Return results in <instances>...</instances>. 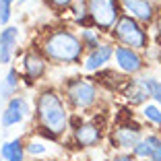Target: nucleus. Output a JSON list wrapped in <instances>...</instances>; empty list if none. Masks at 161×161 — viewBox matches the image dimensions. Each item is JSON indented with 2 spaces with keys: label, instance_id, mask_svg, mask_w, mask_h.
Instances as JSON below:
<instances>
[{
  "label": "nucleus",
  "instance_id": "f257e3e1",
  "mask_svg": "<svg viewBox=\"0 0 161 161\" xmlns=\"http://www.w3.org/2000/svg\"><path fill=\"white\" fill-rule=\"evenodd\" d=\"M31 103H33V114H31L33 132L52 145H62L70 130L72 112L60 87L50 80L39 85L37 89H33Z\"/></svg>",
  "mask_w": 161,
  "mask_h": 161
},
{
  "label": "nucleus",
  "instance_id": "f03ea898",
  "mask_svg": "<svg viewBox=\"0 0 161 161\" xmlns=\"http://www.w3.org/2000/svg\"><path fill=\"white\" fill-rule=\"evenodd\" d=\"M33 43L52 68H80L85 47L80 43L79 29L68 25L64 19L47 23L39 29Z\"/></svg>",
  "mask_w": 161,
  "mask_h": 161
},
{
  "label": "nucleus",
  "instance_id": "7ed1b4c3",
  "mask_svg": "<svg viewBox=\"0 0 161 161\" xmlns=\"http://www.w3.org/2000/svg\"><path fill=\"white\" fill-rule=\"evenodd\" d=\"M58 87L75 116H91L108 109V93L89 75H68L58 83Z\"/></svg>",
  "mask_w": 161,
  "mask_h": 161
},
{
  "label": "nucleus",
  "instance_id": "20e7f679",
  "mask_svg": "<svg viewBox=\"0 0 161 161\" xmlns=\"http://www.w3.org/2000/svg\"><path fill=\"white\" fill-rule=\"evenodd\" d=\"M109 128V116L103 112L91 116H75L70 120V130H68L64 145H68L75 151H93L105 145Z\"/></svg>",
  "mask_w": 161,
  "mask_h": 161
},
{
  "label": "nucleus",
  "instance_id": "39448f33",
  "mask_svg": "<svg viewBox=\"0 0 161 161\" xmlns=\"http://www.w3.org/2000/svg\"><path fill=\"white\" fill-rule=\"evenodd\" d=\"M145 130L147 128L138 120V116L130 108H124V116L109 118L105 145L109 147V151H130L145 134Z\"/></svg>",
  "mask_w": 161,
  "mask_h": 161
},
{
  "label": "nucleus",
  "instance_id": "423d86ee",
  "mask_svg": "<svg viewBox=\"0 0 161 161\" xmlns=\"http://www.w3.org/2000/svg\"><path fill=\"white\" fill-rule=\"evenodd\" d=\"M116 46H126V47H134L138 52H147L153 46V35H151V27L142 25L141 21H136L134 17L124 13L118 19V23L114 25V29L108 35Z\"/></svg>",
  "mask_w": 161,
  "mask_h": 161
},
{
  "label": "nucleus",
  "instance_id": "0eeeda50",
  "mask_svg": "<svg viewBox=\"0 0 161 161\" xmlns=\"http://www.w3.org/2000/svg\"><path fill=\"white\" fill-rule=\"evenodd\" d=\"M17 68L21 72V79H23V87L25 89H37L39 85H43L47 80L50 75V64L43 58V54L37 50L35 43H29L27 47H21L19 56H17Z\"/></svg>",
  "mask_w": 161,
  "mask_h": 161
},
{
  "label": "nucleus",
  "instance_id": "6e6552de",
  "mask_svg": "<svg viewBox=\"0 0 161 161\" xmlns=\"http://www.w3.org/2000/svg\"><path fill=\"white\" fill-rule=\"evenodd\" d=\"M87 8L91 25L103 35H109L118 19L124 14L120 0H87Z\"/></svg>",
  "mask_w": 161,
  "mask_h": 161
},
{
  "label": "nucleus",
  "instance_id": "1a4fd4ad",
  "mask_svg": "<svg viewBox=\"0 0 161 161\" xmlns=\"http://www.w3.org/2000/svg\"><path fill=\"white\" fill-rule=\"evenodd\" d=\"M112 66L128 79V76H141L142 72L149 70L151 64H149L145 52H138L134 47H126V46H116Z\"/></svg>",
  "mask_w": 161,
  "mask_h": 161
},
{
  "label": "nucleus",
  "instance_id": "9d476101",
  "mask_svg": "<svg viewBox=\"0 0 161 161\" xmlns=\"http://www.w3.org/2000/svg\"><path fill=\"white\" fill-rule=\"evenodd\" d=\"M31 114H33V103L27 97V93H19L10 97L6 103H2V112H0V126L8 130V128L21 126L27 120H31Z\"/></svg>",
  "mask_w": 161,
  "mask_h": 161
},
{
  "label": "nucleus",
  "instance_id": "9b49d317",
  "mask_svg": "<svg viewBox=\"0 0 161 161\" xmlns=\"http://www.w3.org/2000/svg\"><path fill=\"white\" fill-rule=\"evenodd\" d=\"M114 47H116V43L112 42L109 37H105L97 47H93V50H87L85 56H83V62H80V70H83V75L95 76L99 70L112 66Z\"/></svg>",
  "mask_w": 161,
  "mask_h": 161
},
{
  "label": "nucleus",
  "instance_id": "f8f14e48",
  "mask_svg": "<svg viewBox=\"0 0 161 161\" xmlns=\"http://www.w3.org/2000/svg\"><path fill=\"white\" fill-rule=\"evenodd\" d=\"M21 35L23 29L19 25H6L0 27V66H10L21 52Z\"/></svg>",
  "mask_w": 161,
  "mask_h": 161
},
{
  "label": "nucleus",
  "instance_id": "ddd939ff",
  "mask_svg": "<svg viewBox=\"0 0 161 161\" xmlns=\"http://www.w3.org/2000/svg\"><path fill=\"white\" fill-rule=\"evenodd\" d=\"M118 97L124 101V105L130 108V109H138L141 105H145L147 101H151V97H149L147 89H145V85H142L141 76H128V79L124 80V85L120 87Z\"/></svg>",
  "mask_w": 161,
  "mask_h": 161
},
{
  "label": "nucleus",
  "instance_id": "4468645a",
  "mask_svg": "<svg viewBox=\"0 0 161 161\" xmlns=\"http://www.w3.org/2000/svg\"><path fill=\"white\" fill-rule=\"evenodd\" d=\"M120 4H122V10L126 14L134 17L147 27H151L153 21L157 19V14L161 13L157 0H120Z\"/></svg>",
  "mask_w": 161,
  "mask_h": 161
},
{
  "label": "nucleus",
  "instance_id": "2eb2a0df",
  "mask_svg": "<svg viewBox=\"0 0 161 161\" xmlns=\"http://www.w3.org/2000/svg\"><path fill=\"white\" fill-rule=\"evenodd\" d=\"M23 91H25L23 79H21V72H19V68H17V64L6 66L4 76L0 79V101H2V103H6L10 97L23 93Z\"/></svg>",
  "mask_w": 161,
  "mask_h": 161
},
{
  "label": "nucleus",
  "instance_id": "dca6fc26",
  "mask_svg": "<svg viewBox=\"0 0 161 161\" xmlns=\"http://www.w3.org/2000/svg\"><path fill=\"white\" fill-rule=\"evenodd\" d=\"M0 157L4 161H27V151H25V136L8 138L0 145Z\"/></svg>",
  "mask_w": 161,
  "mask_h": 161
},
{
  "label": "nucleus",
  "instance_id": "f3484780",
  "mask_svg": "<svg viewBox=\"0 0 161 161\" xmlns=\"http://www.w3.org/2000/svg\"><path fill=\"white\" fill-rule=\"evenodd\" d=\"M64 21H66L68 25H72V27H76V29L91 25L87 0H75V2L70 4V8L66 10V14H64Z\"/></svg>",
  "mask_w": 161,
  "mask_h": 161
},
{
  "label": "nucleus",
  "instance_id": "a211bd4d",
  "mask_svg": "<svg viewBox=\"0 0 161 161\" xmlns=\"http://www.w3.org/2000/svg\"><path fill=\"white\" fill-rule=\"evenodd\" d=\"M136 116L145 124V128H149V130H161V108L155 101H147L145 105H141L136 109Z\"/></svg>",
  "mask_w": 161,
  "mask_h": 161
},
{
  "label": "nucleus",
  "instance_id": "6ab92c4d",
  "mask_svg": "<svg viewBox=\"0 0 161 161\" xmlns=\"http://www.w3.org/2000/svg\"><path fill=\"white\" fill-rule=\"evenodd\" d=\"M50 145L46 138L37 136L35 132H31L29 136H25V151H27L29 159H46L50 153Z\"/></svg>",
  "mask_w": 161,
  "mask_h": 161
},
{
  "label": "nucleus",
  "instance_id": "aec40b11",
  "mask_svg": "<svg viewBox=\"0 0 161 161\" xmlns=\"http://www.w3.org/2000/svg\"><path fill=\"white\" fill-rule=\"evenodd\" d=\"M79 37H80V43H83V47H85V52H87V50L97 47L105 37H108V35H103L101 31H97L93 25H87V27L79 29Z\"/></svg>",
  "mask_w": 161,
  "mask_h": 161
},
{
  "label": "nucleus",
  "instance_id": "412c9836",
  "mask_svg": "<svg viewBox=\"0 0 161 161\" xmlns=\"http://www.w3.org/2000/svg\"><path fill=\"white\" fill-rule=\"evenodd\" d=\"M141 80H142V85H145V89H147L151 101H155L161 108V79L155 75H149V72H142Z\"/></svg>",
  "mask_w": 161,
  "mask_h": 161
},
{
  "label": "nucleus",
  "instance_id": "4be33fe9",
  "mask_svg": "<svg viewBox=\"0 0 161 161\" xmlns=\"http://www.w3.org/2000/svg\"><path fill=\"white\" fill-rule=\"evenodd\" d=\"M42 2L47 6V10H50V13H54L58 19H62L75 0H42Z\"/></svg>",
  "mask_w": 161,
  "mask_h": 161
},
{
  "label": "nucleus",
  "instance_id": "5701e85b",
  "mask_svg": "<svg viewBox=\"0 0 161 161\" xmlns=\"http://www.w3.org/2000/svg\"><path fill=\"white\" fill-rule=\"evenodd\" d=\"M13 17H14V4L10 0H0V27L10 25Z\"/></svg>",
  "mask_w": 161,
  "mask_h": 161
},
{
  "label": "nucleus",
  "instance_id": "b1692460",
  "mask_svg": "<svg viewBox=\"0 0 161 161\" xmlns=\"http://www.w3.org/2000/svg\"><path fill=\"white\" fill-rule=\"evenodd\" d=\"M105 161H138V159L130 151H112L105 157Z\"/></svg>",
  "mask_w": 161,
  "mask_h": 161
},
{
  "label": "nucleus",
  "instance_id": "393cba45",
  "mask_svg": "<svg viewBox=\"0 0 161 161\" xmlns=\"http://www.w3.org/2000/svg\"><path fill=\"white\" fill-rule=\"evenodd\" d=\"M151 35H153V43L161 47V13L157 14V19L151 25Z\"/></svg>",
  "mask_w": 161,
  "mask_h": 161
},
{
  "label": "nucleus",
  "instance_id": "a878e982",
  "mask_svg": "<svg viewBox=\"0 0 161 161\" xmlns=\"http://www.w3.org/2000/svg\"><path fill=\"white\" fill-rule=\"evenodd\" d=\"M147 161H161V141L153 147V151H151V155H149Z\"/></svg>",
  "mask_w": 161,
  "mask_h": 161
},
{
  "label": "nucleus",
  "instance_id": "bb28decb",
  "mask_svg": "<svg viewBox=\"0 0 161 161\" xmlns=\"http://www.w3.org/2000/svg\"><path fill=\"white\" fill-rule=\"evenodd\" d=\"M27 2L29 0H17V2H14V8H21V6H25Z\"/></svg>",
  "mask_w": 161,
  "mask_h": 161
},
{
  "label": "nucleus",
  "instance_id": "cd10ccee",
  "mask_svg": "<svg viewBox=\"0 0 161 161\" xmlns=\"http://www.w3.org/2000/svg\"><path fill=\"white\" fill-rule=\"evenodd\" d=\"M27 161H43V159H27Z\"/></svg>",
  "mask_w": 161,
  "mask_h": 161
},
{
  "label": "nucleus",
  "instance_id": "c85d7f7f",
  "mask_svg": "<svg viewBox=\"0 0 161 161\" xmlns=\"http://www.w3.org/2000/svg\"><path fill=\"white\" fill-rule=\"evenodd\" d=\"M157 4H159V8H161V0H157Z\"/></svg>",
  "mask_w": 161,
  "mask_h": 161
},
{
  "label": "nucleus",
  "instance_id": "c756f323",
  "mask_svg": "<svg viewBox=\"0 0 161 161\" xmlns=\"http://www.w3.org/2000/svg\"><path fill=\"white\" fill-rule=\"evenodd\" d=\"M10 2H13V4H14V2H17V0H10Z\"/></svg>",
  "mask_w": 161,
  "mask_h": 161
},
{
  "label": "nucleus",
  "instance_id": "7c9ffc66",
  "mask_svg": "<svg viewBox=\"0 0 161 161\" xmlns=\"http://www.w3.org/2000/svg\"><path fill=\"white\" fill-rule=\"evenodd\" d=\"M0 161H4V159H2V157H0Z\"/></svg>",
  "mask_w": 161,
  "mask_h": 161
},
{
  "label": "nucleus",
  "instance_id": "2f4dec72",
  "mask_svg": "<svg viewBox=\"0 0 161 161\" xmlns=\"http://www.w3.org/2000/svg\"><path fill=\"white\" fill-rule=\"evenodd\" d=\"M159 134H161V130H159Z\"/></svg>",
  "mask_w": 161,
  "mask_h": 161
}]
</instances>
